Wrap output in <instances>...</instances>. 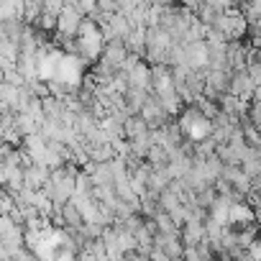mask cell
Masks as SVG:
<instances>
[{
  "label": "cell",
  "mask_w": 261,
  "mask_h": 261,
  "mask_svg": "<svg viewBox=\"0 0 261 261\" xmlns=\"http://www.w3.org/2000/svg\"><path fill=\"white\" fill-rule=\"evenodd\" d=\"M248 118H251V123L261 130V102H258V100L251 102V108H248Z\"/></svg>",
  "instance_id": "obj_6"
},
{
  "label": "cell",
  "mask_w": 261,
  "mask_h": 261,
  "mask_svg": "<svg viewBox=\"0 0 261 261\" xmlns=\"http://www.w3.org/2000/svg\"><path fill=\"white\" fill-rule=\"evenodd\" d=\"M82 21H85V13H82L77 6L67 3V8L59 13L57 36H80V26H82Z\"/></svg>",
  "instance_id": "obj_1"
},
{
  "label": "cell",
  "mask_w": 261,
  "mask_h": 261,
  "mask_svg": "<svg viewBox=\"0 0 261 261\" xmlns=\"http://www.w3.org/2000/svg\"><path fill=\"white\" fill-rule=\"evenodd\" d=\"M128 57H130V49H128L125 39L118 36V39H110V41L102 44V57H100V59H105V62L113 64L115 69H123L125 62H128Z\"/></svg>",
  "instance_id": "obj_2"
},
{
  "label": "cell",
  "mask_w": 261,
  "mask_h": 261,
  "mask_svg": "<svg viewBox=\"0 0 261 261\" xmlns=\"http://www.w3.org/2000/svg\"><path fill=\"white\" fill-rule=\"evenodd\" d=\"M74 6H77V8H80V11L87 16V13H92V11L97 8V0H77Z\"/></svg>",
  "instance_id": "obj_7"
},
{
  "label": "cell",
  "mask_w": 261,
  "mask_h": 261,
  "mask_svg": "<svg viewBox=\"0 0 261 261\" xmlns=\"http://www.w3.org/2000/svg\"><path fill=\"white\" fill-rule=\"evenodd\" d=\"M230 92H236L238 97H251V100H253V92H256V82L251 80L248 69L233 72V80H230Z\"/></svg>",
  "instance_id": "obj_3"
},
{
  "label": "cell",
  "mask_w": 261,
  "mask_h": 261,
  "mask_svg": "<svg viewBox=\"0 0 261 261\" xmlns=\"http://www.w3.org/2000/svg\"><path fill=\"white\" fill-rule=\"evenodd\" d=\"M49 179H51L49 164H31L26 169V187H31V190H44Z\"/></svg>",
  "instance_id": "obj_4"
},
{
  "label": "cell",
  "mask_w": 261,
  "mask_h": 261,
  "mask_svg": "<svg viewBox=\"0 0 261 261\" xmlns=\"http://www.w3.org/2000/svg\"><path fill=\"white\" fill-rule=\"evenodd\" d=\"M230 80H233V69H210L207 67V85L215 87L218 92H230Z\"/></svg>",
  "instance_id": "obj_5"
}]
</instances>
